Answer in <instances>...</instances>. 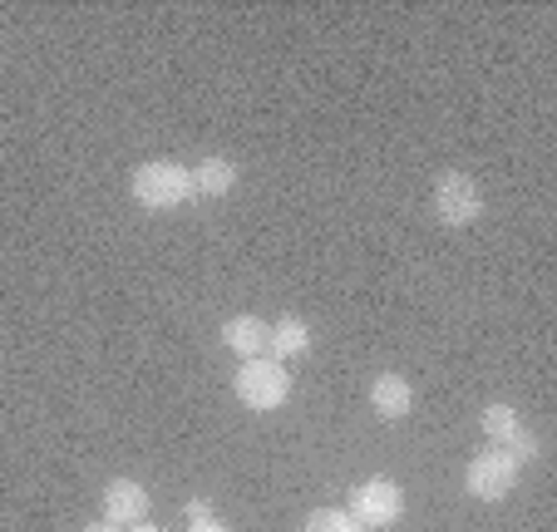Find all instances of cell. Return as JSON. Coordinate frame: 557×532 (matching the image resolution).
Masks as SVG:
<instances>
[{"label": "cell", "mask_w": 557, "mask_h": 532, "mask_svg": "<svg viewBox=\"0 0 557 532\" xmlns=\"http://www.w3.org/2000/svg\"><path fill=\"white\" fill-rule=\"evenodd\" d=\"M350 518L360 528H389V522L405 518V493L395 479H366L350 493Z\"/></svg>", "instance_id": "obj_5"}, {"label": "cell", "mask_w": 557, "mask_h": 532, "mask_svg": "<svg viewBox=\"0 0 557 532\" xmlns=\"http://www.w3.org/2000/svg\"><path fill=\"white\" fill-rule=\"evenodd\" d=\"M183 512H188V522H202V518H212V503L208 498H188V508Z\"/></svg>", "instance_id": "obj_13"}, {"label": "cell", "mask_w": 557, "mask_h": 532, "mask_svg": "<svg viewBox=\"0 0 557 532\" xmlns=\"http://www.w3.org/2000/svg\"><path fill=\"white\" fill-rule=\"evenodd\" d=\"M188 532H232V528L218 522V518H202V522H188Z\"/></svg>", "instance_id": "obj_14"}, {"label": "cell", "mask_w": 557, "mask_h": 532, "mask_svg": "<svg viewBox=\"0 0 557 532\" xmlns=\"http://www.w3.org/2000/svg\"><path fill=\"white\" fill-rule=\"evenodd\" d=\"M518 483V459L504 449H484V454H473L469 469H463V488L473 493L479 503H498L508 498Z\"/></svg>", "instance_id": "obj_4"}, {"label": "cell", "mask_w": 557, "mask_h": 532, "mask_svg": "<svg viewBox=\"0 0 557 532\" xmlns=\"http://www.w3.org/2000/svg\"><path fill=\"white\" fill-rule=\"evenodd\" d=\"M267 350H276V360H296V355L311 350V325L301 321V316H282V321L272 325V345Z\"/></svg>", "instance_id": "obj_11"}, {"label": "cell", "mask_w": 557, "mask_h": 532, "mask_svg": "<svg viewBox=\"0 0 557 532\" xmlns=\"http://www.w3.org/2000/svg\"><path fill=\"white\" fill-rule=\"evenodd\" d=\"M134 532H158V528H148V522H138V528Z\"/></svg>", "instance_id": "obj_16"}, {"label": "cell", "mask_w": 557, "mask_h": 532, "mask_svg": "<svg viewBox=\"0 0 557 532\" xmlns=\"http://www.w3.org/2000/svg\"><path fill=\"white\" fill-rule=\"evenodd\" d=\"M484 434L494 438V449H504V454H513L518 463H528V459H537V434L523 424V415H518L513 405H488L484 409Z\"/></svg>", "instance_id": "obj_6"}, {"label": "cell", "mask_w": 557, "mask_h": 532, "mask_svg": "<svg viewBox=\"0 0 557 532\" xmlns=\"http://www.w3.org/2000/svg\"><path fill=\"white\" fill-rule=\"evenodd\" d=\"M232 389H237V399H243L247 409H257V415H272V409H282L286 399H292V375H286L282 360H267V355H257V360H243V370H237Z\"/></svg>", "instance_id": "obj_2"}, {"label": "cell", "mask_w": 557, "mask_h": 532, "mask_svg": "<svg viewBox=\"0 0 557 532\" xmlns=\"http://www.w3.org/2000/svg\"><path fill=\"white\" fill-rule=\"evenodd\" d=\"M85 532H124V528H114V522H104V518H99V522H89Z\"/></svg>", "instance_id": "obj_15"}, {"label": "cell", "mask_w": 557, "mask_h": 532, "mask_svg": "<svg viewBox=\"0 0 557 532\" xmlns=\"http://www.w3.org/2000/svg\"><path fill=\"white\" fill-rule=\"evenodd\" d=\"M430 208L444 227H473V222L484 218V188L473 183L469 173H440L434 177V193H430Z\"/></svg>", "instance_id": "obj_3"}, {"label": "cell", "mask_w": 557, "mask_h": 532, "mask_svg": "<svg viewBox=\"0 0 557 532\" xmlns=\"http://www.w3.org/2000/svg\"><path fill=\"white\" fill-rule=\"evenodd\" d=\"M99 508H104V522H114V528H138L148 518V493L134 479H114L99 493Z\"/></svg>", "instance_id": "obj_7"}, {"label": "cell", "mask_w": 557, "mask_h": 532, "mask_svg": "<svg viewBox=\"0 0 557 532\" xmlns=\"http://www.w3.org/2000/svg\"><path fill=\"white\" fill-rule=\"evenodd\" d=\"M301 532H366V528L350 518V508H315L311 518L301 522Z\"/></svg>", "instance_id": "obj_12"}, {"label": "cell", "mask_w": 557, "mask_h": 532, "mask_svg": "<svg viewBox=\"0 0 557 532\" xmlns=\"http://www.w3.org/2000/svg\"><path fill=\"white\" fill-rule=\"evenodd\" d=\"M237 177H243V168L232 163V158L212 153L193 168V193H198V198H227V193L237 188Z\"/></svg>", "instance_id": "obj_9"}, {"label": "cell", "mask_w": 557, "mask_h": 532, "mask_svg": "<svg viewBox=\"0 0 557 532\" xmlns=\"http://www.w3.org/2000/svg\"><path fill=\"white\" fill-rule=\"evenodd\" d=\"M370 409H375L380 419H405L414 409V389L405 375H375V385H370Z\"/></svg>", "instance_id": "obj_10"}, {"label": "cell", "mask_w": 557, "mask_h": 532, "mask_svg": "<svg viewBox=\"0 0 557 532\" xmlns=\"http://www.w3.org/2000/svg\"><path fill=\"white\" fill-rule=\"evenodd\" d=\"M128 193H134V202L138 208H148V212H173V208H183L188 198H198V193H193V168L173 163V158L138 163L134 177H128Z\"/></svg>", "instance_id": "obj_1"}, {"label": "cell", "mask_w": 557, "mask_h": 532, "mask_svg": "<svg viewBox=\"0 0 557 532\" xmlns=\"http://www.w3.org/2000/svg\"><path fill=\"white\" fill-rule=\"evenodd\" d=\"M222 345L232 355H243V360H257L272 345V325L262 316H232V321H222Z\"/></svg>", "instance_id": "obj_8"}]
</instances>
